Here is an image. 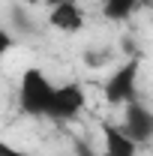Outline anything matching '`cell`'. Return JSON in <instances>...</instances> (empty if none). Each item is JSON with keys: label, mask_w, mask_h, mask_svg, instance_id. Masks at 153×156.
Returning a JSON list of instances; mask_svg holds the SVG:
<instances>
[{"label": "cell", "mask_w": 153, "mask_h": 156, "mask_svg": "<svg viewBox=\"0 0 153 156\" xmlns=\"http://www.w3.org/2000/svg\"><path fill=\"white\" fill-rule=\"evenodd\" d=\"M51 90H54V84L48 81V75L36 69V66H30V69H24V75H21V87H18V102L21 108L27 111V114H45V105H48V96H51Z\"/></svg>", "instance_id": "cell-1"}, {"label": "cell", "mask_w": 153, "mask_h": 156, "mask_svg": "<svg viewBox=\"0 0 153 156\" xmlns=\"http://www.w3.org/2000/svg\"><path fill=\"white\" fill-rule=\"evenodd\" d=\"M138 69H141V60L132 57V60H126L120 69H114V75L105 81V99H108L111 105H123V102H132L135 99Z\"/></svg>", "instance_id": "cell-2"}, {"label": "cell", "mask_w": 153, "mask_h": 156, "mask_svg": "<svg viewBox=\"0 0 153 156\" xmlns=\"http://www.w3.org/2000/svg\"><path fill=\"white\" fill-rule=\"evenodd\" d=\"M81 108H84V90L78 84H63V87L51 90L48 105H45V114L51 120H72Z\"/></svg>", "instance_id": "cell-3"}, {"label": "cell", "mask_w": 153, "mask_h": 156, "mask_svg": "<svg viewBox=\"0 0 153 156\" xmlns=\"http://www.w3.org/2000/svg\"><path fill=\"white\" fill-rule=\"evenodd\" d=\"M123 132L132 138L135 144H147L153 138V114L141 102H126V117H123Z\"/></svg>", "instance_id": "cell-4"}, {"label": "cell", "mask_w": 153, "mask_h": 156, "mask_svg": "<svg viewBox=\"0 0 153 156\" xmlns=\"http://www.w3.org/2000/svg\"><path fill=\"white\" fill-rule=\"evenodd\" d=\"M48 24L57 27V30H63V33H75V30H81V24H84V12L78 9L75 0H63L57 6H51Z\"/></svg>", "instance_id": "cell-5"}, {"label": "cell", "mask_w": 153, "mask_h": 156, "mask_svg": "<svg viewBox=\"0 0 153 156\" xmlns=\"http://www.w3.org/2000/svg\"><path fill=\"white\" fill-rule=\"evenodd\" d=\"M102 138H105V156H135V150H138V144L120 126H105Z\"/></svg>", "instance_id": "cell-6"}, {"label": "cell", "mask_w": 153, "mask_h": 156, "mask_svg": "<svg viewBox=\"0 0 153 156\" xmlns=\"http://www.w3.org/2000/svg\"><path fill=\"white\" fill-rule=\"evenodd\" d=\"M135 9H138L135 0H102V12H105V18H111V21H126Z\"/></svg>", "instance_id": "cell-7"}, {"label": "cell", "mask_w": 153, "mask_h": 156, "mask_svg": "<svg viewBox=\"0 0 153 156\" xmlns=\"http://www.w3.org/2000/svg\"><path fill=\"white\" fill-rule=\"evenodd\" d=\"M15 45V39H12V33H6L3 27H0V63H3V57L9 54V48Z\"/></svg>", "instance_id": "cell-8"}, {"label": "cell", "mask_w": 153, "mask_h": 156, "mask_svg": "<svg viewBox=\"0 0 153 156\" xmlns=\"http://www.w3.org/2000/svg\"><path fill=\"white\" fill-rule=\"evenodd\" d=\"M0 156H30V153H21V150H15V147H9L6 141H0Z\"/></svg>", "instance_id": "cell-9"}, {"label": "cell", "mask_w": 153, "mask_h": 156, "mask_svg": "<svg viewBox=\"0 0 153 156\" xmlns=\"http://www.w3.org/2000/svg\"><path fill=\"white\" fill-rule=\"evenodd\" d=\"M75 156H96L87 141H75Z\"/></svg>", "instance_id": "cell-10"}, {"label": "cell", "mask_w": 153, "mask_h": 156, "mask_svg": "<svg viewBox=\"0 0 153 156\" xmlns=\"http://www.w3.org/2000/svg\"><path fill=\"white\" fill-rule=\"evenodd\" d=\"M42 3H48V6H57V3H63V0H42Z\"/></svg>", "instance_id": "cell-11"}, {"label": "cell", "mask_w": 153, "mask_h": 156, "mask_svg": "<svg viewBox=\"0 0 153 156\" xmlns=\"http://www.w3.org/2000/svg\"><path fill=\"white\" fill-rule=\"evenodd\" d=\"M135 3H138V6H147V3H153V0H135Z\"/></svg>", "instance_id": "cell-12"}, {"label": "cell", "mask_w": 153, "mask_h": 156, "mask_svg": "<svg viewBox=\"0 0 153 156\" xmlns=\"http://www.w3.org/2000/svg\"><path fill=\"white\" fill-rule=\"evenodd\" d=\"M24 3H30V6H33V3H42V0H24Z\"/></svg>", "instance_id": "cell-13"}]
</instances>
